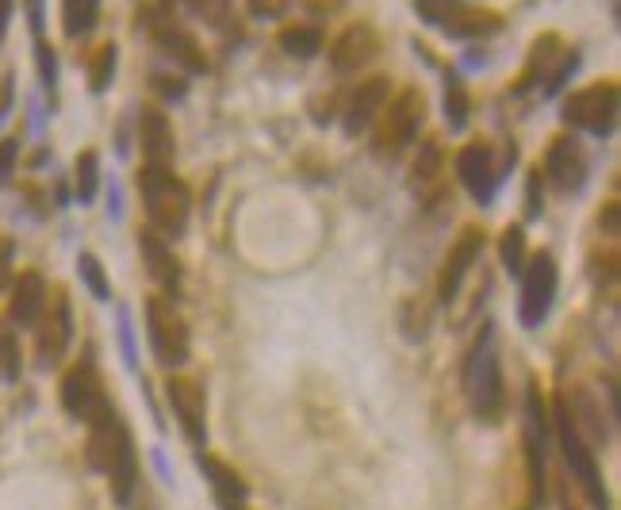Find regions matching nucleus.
<instances>
[{"instance_id": "obj_1", "label": "nucleus", "mask_w": 621, "mask_h": 510, "mask_svg": "<svg viewBox=\"0 0 621 510\" xmlns=\"http://www.w3.org/2000/svg\"><path fill=\"white\" fill-rule=\"evenodd\" d=\"M88 465L96 472L108 476V488L116 503H127L139 484V453H135V437L124 426L119 411L108 403L96 407V415L88 418Z\"/></svg>"}, {"instance_id": "obj_2", "label": "nucleus", "mask_w": 621, "mask_h": 510, "mask_svg": "<svg viewBox=\"0 0 621 510\" xmlns=\"http://www.w3.org/2000/svg\"><path fill=\"white\" fill-rule=\"evenodd\" d=\"M139 192H142V204H147V215H150V231L161 234V238H181V234L189 231L192 200H189L184 181L173 177V169L142 166Z\"/></svg>"}, {"instance_id": "obj_3", "label": "nucleus", "mask_w": 621, "mask_h": 510, "mask_svg": "<svg viewBox=\"0 0 621 510\" xmlns=\"http://www.w3.org/2000/svg\"><path fill=\"white\" fill-rule=\"evenodd\" d=\"M548 426H553V437L564 453V465H568L576 488L583 491L587 507L610 510V496H607V488H602V472H599V460H595V449L583 442V434L576 431V423H571V411H568V403H564V395L556 400Z\"/></svg>"}, {"instance_id": "obj_4", "label": "nucleus", "mask_w": 621, "mask_h": 510, "mask_svg": "<svg viewBox=\"0 0 621 510\" xmlns=\"http://www.w3.org/2000/svg\"><path fill=\"white\" fill-rule=\"evenodd\" d=\"M491 334H495L491 322H483L480 338H475L472 353H468V361H464L468 403H472V411L483 423H499V418H503V403H506L503 369H499V358H495V350H491Z\"/></svg>"}, {"instance_id": "obj_5", "label": "nucleus", "mask_w": 621, "mask_h": 510, "mask_svg": "<svg viewBox=\"0 0 621 510\" xmlns=\"http://www.w3.org/2000/svg\"><path fill=\"white\" fill-rule=\"evenodd\" d=\"M426 119V100L418 88H399L384 111L376 116V135H373V153L376 158H399L410 142H415L418 127Z\"/></svg>"}, {"instance_id": "obj_6", "label": "nucleus", "mask_w": 621, "mask_h": 510, "mask_svg": "<svg viewBox=\"0 0 621 510\" xmlns=\"http://www.w3.org/2000/svg\"><path fill=\"white\" fill-rule=\"evenodd\" d=\"M618 108H621L618 81H595V85L576 88L564 100V124L579 127V131L595 135V139H607L618 127Z\"/></svg>"}, {"instance_id": "obj_7", "label": "nucleus", "mask_w": 621, "mask_h": 510, "mask_svg": "<svg viewBox=\"0 0 621 510\" xmlns=\"http://www.w3.org/2000/svg\"><path fill=\"white\" fill-rule=\"evenodd\" d=\"M545 442H548V411L542 400V387L529 384L526 437H522V457H526V499H522V510H542L545 503Z\"/></svg>"}, {"instance_id": "obj_8", "label": "nucleus", "mask_w": 621, "mask_h": 510, "mask_svg": "<svg viewBox=\"0 0 621 510\" xmlns=\"http://www.w3.org/2000/svg\"><path fill=\"white\" fill-rule=\"evenodd\" d=\"M147 338H150L154 358L165 364V369H176V364L189 361V353H192L189 322H184V315L173 307V299H165V296L147 299Z\"/></svg>"}, {"instance_id": "obj_9", "label": "nucleus", "mask_w": 621, "mask_h": 510, "mask_svg": "<svg viewBox=\"0 0 621 510\" xmlns=\"http://www.w3.org/2000/svg\"><path fill=\"white\" fill-rule=\"evenodd\" d=\"M556 285H560V269H556V257L548 249H537L534 257H526V269H522V299H518V319L526 330H537L553 311Z\"/></svg>"}, {"instance_id": "obj_10", "label": "nucleus", "mask_w": 621, "mask_h": 510, "mask_svg": "<svg viewBox=\"0 0 621 510\" xmlns=\"http://www.w3.org/2000/svg\"><path fill=\"white\" fill-rule=\"evenodd\" d=\"M139 28L147 31V35L161 46V54L173 59L184 73H204L207 70V59H204V51H200L196 35H189L184 28H176L173 15L158 12V8H142Z\"/></svg>"}, {"instance_id": "obj_11", "label": "nucleus", "mask_w": 621, "mask_h": 510, "mask_svg": "<svg viewBox=\"0 0 621 510\" xmlns=\"http://www.w3.org/2000/svg\"><path fill=\"white\" fill-rule=\"evenodd\" d=\"M69 338H74V311H69V296L62 288L46 291V307L35 322V353L39 361L51 369L66 358Z\"/></svg>"}, {"instance_id": "obj_12", "label": "nucleus", "mask_w": 621, "mask_h": 510, "mask_svg": "<svg viewBox=\"0 0 621 510\" xmlns=\"http://www.w3.org/2000/svg\"><path fill=\"white\" fill-rule=\"evenodd\" d=\"M453 169H457V177H461L464 189L472 192L475 204H491V200H495V189H499V177H503V169H499L495 150H491L488 142L461 146V150H457Z\"/></svg>"}, {"instance_id": "obj_13", "label": "nucleus", "mask_w": 621, "mask_h": 510, "mask_svg": "<svg viewBox=\"0 0 621 510\" xmlns=\"http://www.w3.org/2000/svg\"><path fill=\"white\" fill-rule=\"evenodd\" d=\"M165 400H169V407H173L184 437H189L192 445H204V437H207V395H204V387L189 376H169Z\"/></svg>"}, {"instance_id": "obj_14", "label": "nucleus", "mask_w": 621, "mask_h": 510, "mask_svg": "<svg viewBox=\"0 0 621 510\" xmlns=\"http://www.w3.org/2000/svg\"><path fill=\"white\" fill-rule=\"evenodd\" d=\"M381 46V31L368 20H357L330 43V66H334V73H361L368 62H376Z\"/></svg>"}, {"instance_id": "obj_15", "label": "nucleus", "mask_w": 621, "mask_h": 510, "mask_svg": "<svg viewBox=\"0 0 621 510\" xmlns=\"http://www.w3.org/2000/svg\"><path fill=\"white\" fill-rule=\"evenodd\" d=\"M483 254V231L480 226H464L461 234H457V242L449 246L446 254V265H441V277H438V299L441 304H453L457 291H461L464 277L472 273V265L480 262Z\"/></svg>"}, {"instance_id": "obj_16", "label": "nucleus", "mask_w": 621, "mask_h": 510, "mask_svg": "<svg viewBox=\"0 0 621 510\" xmlns=\"http://www.w3.org/2000/svg\"><path fill=\"white\" fill-rule=\"evenodd\" d=\"M100 403H108V395H104L100 387V376H96V364L93 361H77L74 369L62 376V411H66L69 418H81V423H88V418L96 415V407Z\"/></svg>"}, {"instance_id": "obj_17", "label": "nucleus", "mask_w": 621, "mask_h": 510, "mask_svg": "<svg viewBox=\"0 0 621 510\" xmlns=\"http://www.w3.org/2000/svg\"><path fill=\"white\" fill-rule=\"evenodd\" d=\"M537 169H542L545 181L553 184L556 192H564V196L579 192L587 181V158H583V150H579V142L568 139V135L553 139V146H548V153H545V166H537Z\"/></svg>"}, {"instance_id": "obj_18", "label": "nucleus", "mask_w": 621, "mask_h": 510, "mask_svg": "<svg viewBox=\"0 0 621 510\" xmlns=\"http://www.w3.org/2000/svg\"><path fill=\"white\" fill-rule=\"evenodd\" d=\"M388 93H392V81L388 77L361 81V85L353 88V96H350V104H345V111H342V131L350 135V139H357L361 131H368V127L376 124V116L384 111V104H388Z\"/></svg>"}, {"instance_id": "obj_19", "label": "nucleus", "mask_w": 621, "mask_h": 510, "mask_svg": "<svg viewBox=\"0 0 621 510\" xmlns=\"http://www.w3.org/2000/svg\"><path fill=\"white\" fill-rule=\"evenodd\" d=\"M139 249H142V265H147L150 280L161 288V296H165V299L181 296L184 273H181V262L173 257V249H169V242L161 238V234H154V231H142L139 234Z\"/></svg>"}, {"instance_id": "obj_20", "label": "nucleus", "mask_w": 621, "mask_h": 510, "mask_svg": "<svg viewBox=\"0 0 621 510\" xmlns=\"http://www.w3.org/2000/svg\"><path fill=\"white\" fill-rule=\"evenodd\" d=\"M139 146H142L147 166H165L169 169V161H173V153H176V139H173V124H169V116L158 108V104H142Z\"/></svg>"}, {"instance_id": "obj_21", "label": "nucleus", "mask_w": 621, "mask_h": 510, "mask_svg": "<svg viewBox=\"0 0 621 510\" xmlns=\"http://www.w3.org/2000/svg\"><path fill=\"white\" fill-rule=\"evenodd\" d=\"M43 307H46L43 273H35V269L20 273V277L12 280V296H8V319H12L15 327H35Z\"/></svg>"}, {"instance_id": "obj_22", "label": "nucleus", "mask_w": 621, "mask_h": 510, "mask_svg": "<svg viewBox=\"0 0 621 510\" xmlns=\"http://www.w3.org/2000/svg\"><path fill=\"white\" fill-rule=\"evenodd\" d=\"M196 465H200V472H204L207 480H212L215 499H220V503H246L249 484L242 480L238 468H231L223 457H215V453H204V449L196 453Z\"/></svg>"}, {"instance_id": "obj_23", "label": "nucleus", "mask_w": 621, "mask_h": 510, "mask_svg": "<svg viewBox=\"0 0 621 510\" xmlns=\"http://www.w3.org/2000/svg\"><path fill=\"white\" fill-rule=\"evenodd\" d=\"M410 189L426 200L441 196V146L433 139L418 146V158H415V166H410Z\"/></svg>"}, {"instance_id": "obj_24", "label": "nucleus", "mask_w": 621, "mask_h": 510, "mask_svg": "<svg viewBox=\"0 0 621 510\" xmlns=\"http://www.w3.org/2000/svg\"><path fill=\"white\" fill-rule=\"evenodd\" d=\"M560 51H564V46H560V39H556L553 31H545L542 39H534V46H529L526 66H522L518 81H514V93H526V88L542 85L545 73H548V66H553L556 54H560Z\"/></svg>"}, {"instance_id": "obj_25", "label": "nucleus", "mask_w": 621, "mask_h": 510, "mask_svg": "<svg viewBox=\"0 0 621 510\" xmlns=\"http://www.w3.org/2000/svg\"><path fill=\"white\" fill-rule=\"evenodd\" d=\"M441 31L453 39H488V35H495V31H503V15L491 12V8L461 4V12H457Z\"/></svg>"}, {"instance_id": "obj_26", "label": "nucleus", "mask_w": 621, "mask_h": 510, "mask_svg": "<svg viewBox=\"0 0 621 510\" xmlns=\"http://www.w3.org/2000/svg\"><path fill=\"white\" fill-rule=\"evenodd\" d=\"M277 46L288 59L308 62L322 51V31L314 28V23H285V28L277 31Z\"/></svg>"}, {"instance_id": "obj_27", "label": "nucleus", "mask_w": 621, "mask_h": 510, "mask_svg": "<svg viewBox=\"0 0 621 510\" xmlns=\"http://www.w3.org/2000/svg\"><path fill=\"white\" fill-rule=\"evenodd\" d=\"M100 23V0H62V31L69 39H85Z\"/></svg>"}, {"instance_id": "obj_28", "label": "nucleus", "mask_w": 621, "mask_h": 510, "mask_svg": "<svg viewBox=\"0 0 621 510\" xmlns=\"http://www.w3.org/2000/svg\"><path fill=\"white\" fill-rule=\"evenodd\" d=\"M116 66H119V46L116 43L96 46L93 59H88V88L93 93H108L111 81H116Z\"/></svg>"}, {"instance_id": "obj_29", "label": "nucleus", "mask_w": 621, "mask_h": 510, "mask_svg": "<svg viewBox=\"0 0 621 510\" xmlns=\"http://www.w3.org/2000/svg\"><path fill=\"white\" fill-rule=\"evenodd\" d=\"M74 189L81 204H93L96 189H100V153L96 150H81L74 161Z\"/></svg>"}, {"instance_id": "obj_30", "label": "nucleus", "mask_w": 621, "mask_h": 510, "mask_svg": "<svg viewBox=\"0 0 621 510\" xmlns=\"http://www.w3.org/2000/svg\"><path fill=\"white\" fill-rule=\"evenodd\" d=\"M468 111H472V96H468V85L461 73H446V119L453 131H461L468 124Z\"/></svg>"}, {"instance_id": "obj_31", "label": "nucleus", "mask_w": 621, "mask_h": 510, "mask_svg": "<svg viewBox=\"0 0 621 510\" xmlns=\"http://www.w3.org/2000/svg\"><path fill=\"white\" fill-rule=\"evenodd\" d=\"M499 257H503V265L514 277H522V269H526V231H522L518 223L503 231V238H499Z\"/></svg>"}, {"instance_id": "obj_32", "label": "nucleus", "mask_w": 621, "mask_h": 510, "mask_svg": "<svg viewBox=\"0 0 621 510\" xmlns=\"http://www.w3.org/2000/svg\"><path fill=\"white\" fill-rule=\"evenodd\" d=\"M576 70H579V51H576V46H564V51L556 54L553 66H548V73H545L542 93H545V96H556L564 85H568V77H571Z\"/></svg>"}, {"instance_id": "obj_33", "label": "nucleus", "mask_w": 621, "mask_h": 510, "mask_svg": "<svg viewBox=\"0 0 621 510\" xmlns=\"http://www.w3.org/2000/svg\"><path fill=\"white\" fill-rule=\"evenodd\" d=\"M77 273H81L85 288L93 291L96 299H111V280H108V273H104L100 257H96V254H81L77 257Z\"/></svg>"}, {"instance_id": "obj_34", "label": "nucleus", "mask_w": 621, "mask_h": 510, "mask_svg": "<svg viewBox=\"0 0 621 510\" xmlns=\"http://www.w3.org/2000/svg\"><path fill=\"white\" fill-rule=\"evenodd\" d=\"M410 4H415V12L422 23H430V28H446V23L461 12L464 0H410Z\"/></svg>"}, {"instance_id": "obj_35", "label": "nucleus", "mask_w": 621, "mask_h": 510, "mask_svg": "<svg viewBox=\"0 0 621 510\" xmlns=\"http://www.w3.org/2000/svg\"><path fill=\"white\" fill-rule=\"evenodd\" d=\"M20 342H15V334H8V330H0V380L4 384H12V380H20Z\"/></svg>"}, {"instance_id": "obj_36", "label": "nucleus", "mask_w": 621, "mask_h": 510, "mask_svg": "<svg viewBox=\"0 0 621 510\" xmlns=\"http://www.w3.org/2000/svg\"><path fill=\"white\" fill-rule=\"evenodd\" d=\"M35 66H39V81H43L46 93H54L58 85V54L46 39H35Z\"/></svg>"}, {"instance_id": "obj_37", "label": "nucleus", "mask_w": 621, "mask_h": 510, "mask_svg": "<svg viewBox=\"0 0 621 510\" xmlns=\"http://www.w3.org/2000/svg\"><path fill=\"white\" fill-rule=\"evenodd\" d=\"M189 8L212 28H223L231 20V0H189Z\"/></svg>"}, {"instance_id": "obj_38", "label": "nucleus", "mask_w": 621, "mask_h": 510, "mask_svg": "<svg viewBox=\"0 0 621 510\" xmlns=\"http://www.w3.org/2000/svg\"><path fill=\"white\" fill-rule=\"evenodd\" d=\"M545 212V177L542 169H529V181H526V219H537Z\"/></svg>"}, {"instance_id": "obj_39", "label": "nucleus", "mask_w": 621, "mask_h": 510, "mask_svg": "<svg viewBox=\"0 0 621 510\" xmlns=\"http://www.w3.org/2000/svg\"><path fill=\"white\" fill-rule=\"evenodd\" d=\"M150 85H154V93L165 96V100H181V96L189 93V81H184L181 73H154Z\"/></svg>"}, {"instance_id": "obj_40", "label": "nucleus", "mask_w": 621, "mask_h": 510, "mask_svg": "<svg viewBox=\"0 0 621 510\" xmlns=\"http://www.w3.org/2000/svg\"><path fill=\"white\" fill-rule=\"evenodd\" d=\"M246 4H249V15H254V20H277V15L288 12L292 0H246Z\"/></svg>"}, {"instance_id": "obj_41", "label": "nucleus", "mask_w": 621, "mask_h": 510, "mask_svg": "<svg viewBox=\"0 0 621 510\" xmlns=\"http://www.w3.org/2000/svg\"><path fill=\"white\" fill-rule=\"evenodd\" d=\"M15 158H20V139H0V184L12 177Z\"/></svg>"}, {"instance_id": "obj_42", "label": "nucleus", "mask_w": 621, "mask_h": 510, "mask_svg": "<svg viewBox=\"0 0 621 510\" xmlns=\"http://www.w3.org/2000/svg\"><path fill=\"white\" fill-rule=\"evenodd\" d=\"M46 0H23V12H28V23L35 31V39H43V20H46Z\"/></svg>"}, {"instance_id": "obj_43", "label": "nucleus", "mask_w": 621, "mask_h": 510, "mask_svg": "<svg viewBox=\"0 0 621 510\" xmlns=\"http://www.w3.org/2000/svg\"><path fill=\"white\" fill-rule=\"evenodd\" d=\"M8 273H12V238H0V291L8 288Z\"/></svg>"}, {"instance_id": "obj_44", "label": "nucleus", "mask_w": 621, "mask_h": 510, "mask_svg": "<svg viewBox=\"0 0 621 510\" xmlns=\"http://www.w3.org/2000/svg\"><path fill=\"white\" fill-rule=\"evenodd\" d=\"M599 226L610 234V238H614V234H618V200H610V204L599 212Z\"/></svg>"}, {"instance_id": "obj_45", "label": "nucleus", "mask_w": 621, "mask_h": 510, "mask_svg": "<svg viewBox=\"0 0 621 510\" xmlns=\"http://www.w3.org/2000/svg\"><path fill=\"white\" fill-rule=\"evenodd\" d=\"M303 4H308L314 15H330V12H338L345 0H303Z\"/></svg>"}, {"instance_id": "obj_46", "label": "nucleus", "mask_w": 621, "mask_h": 510, "mask_svg": "<svg viewBox=\"0 0 621 510\" xmlns=\"http://www.w3.org/2000/svg\"><path fill=\"white\" fill-rule=\"evenodd\" d=\"M181 4V0H158V12H165V15H173V8Z\"/></svg>"}, {"instance_id": "obj_47", "label": "nucleus", "mask_w": 621, "mask_h": 510, "mask_svg": "<svg viewBox=\"0 0 621 510\" xmlns=\"http://www.w3.org/2000/svg\"><path fill=\"white\" fill-rule=\"evenodd\" d=\"M220 507H223V510H249L246 503H220Z\"/></svg>"}]
</instances>
